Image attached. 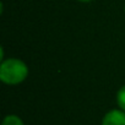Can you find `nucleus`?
Masks as SVG:
<instances>
[{"instance_id":"1","label":"nucleus","mask_w":125,"mask_h":125,"mask_svg":"<svg viewBox=\"0 0 125 125\" xmlns=\"http://www.w3.org/2000/svg\"><path fill=\"white\" fill-rule=\"evenodd\" d=\"M28 76V68L16 58L4 59L0 64V80L6 85H19Z\"/></svg>"},{"instance_id":"3","label":"nucleus","mask_w":125,"mask_h":125,"mask_svg":"<svg viewBox=\"0 0 125 125\" xmlns=\"http://www.w3.org/2000/svg\"><path fill=\"white\" fill-rule=\"evenodd\" d=\"M1 125H25V124H23L22 119H21L19 115L9 114V115H6V116L3 119Z\"/></svg>"},{"instance_id":"4","label":"nucleus","mask_w":125,"mask_h":125,"mask_svg":"<svg viewBox=\"0 0 125 125\" xmlns=\"http://www.w3.org/2000/svg\"><path fill=\"white\" fill-rule=\"evenodd\" d=\"M116 103H118L119 108L125 112V85L121 88H119V91L116 93Z\"/></svg>"},{"instance_id":"5","label":"nucleus","mask_w":125,"mask_h":125,"mask_svg":"<svg viewBox=\"0 0 125 125\" xmlns=\"http://www.w3.org/2000/svg\"><path fill=\"white\" fill-rule=\"evenodd\" d=\"M79 1H81V3H88V1H92V0H79Z\"/></svg>"},{"instance_id":"2","label":"nucleus","mask_w":125,"mask_h":125,"mask_svg":"<svg viewBox=\"0 0 125 125\" xmlns=\"http://www.w3.org/2000/svg\"><path fill=\"white\" fill-rule=\"evenodd\" d=\"M102 125H125V112L119 109H112L102 119Z\"/></svg>"}]
</instances>
